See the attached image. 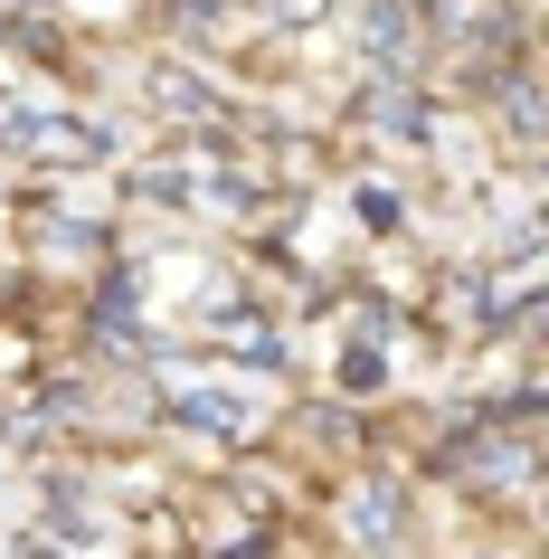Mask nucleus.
Segmentation results:
<instances>
[{
  "instance_id": "nucleus-1",
  "label": "nucleus",
  "mask_w": 549,
  "mask_h": 559,
  "mask_svg": "<svg viewBox=\"0 0 549 559\" xmlns=\"http://www.w3.org/2000/svg\"><path fill=\"white\" fill-rule=\"evenodd\" d=\"M407 38H417V10H407V0H370V20H360V48H370V67H389V86H398L407 58H417Z\"/></svg>"
},
{
  "instance_id": "nucleus-2",
  "label": "nucleus",
  "mask_w": 549,
  "mask_h": 559,
  "mask_svg": "<svg viewBox=\"0 0 549 559\" xmlns=\"http://www.w3.org/2000/svg\"><path fill=\"white\" fill-rule=\"evenodd\" d=\"M171 417L200 427V437H247V399H228V389H180Z\"/></svg>"
},
{
  "instance_id": "nucleus-3",
  "label": "nucleus",
  "mask_w": 549,
  "mask_h": 559,
  "mask_svg": "<svg viewBox=\"0 0 549 559\" xmlns=\"http://www.w3.org/2000/svg\"><path fill=\"white\" fill-rule=\"evenodd\" d=\"M370 123H379V133H398V143H417V133H427V105H417L407 86H379L370 95Z\"/></svg>"
},
{
  "instance_id": "nucleus-4",
  "label": "nucleus",
  "mask_w": 549,
  "mask_h": 559,
  "mask_svg": "<svg viewBox=\"0 0 549 559\" xmlns=\"http://www.w3.org/2000/svg\"><path fill=\"white\" fill-rule=\"evenodd\" d=\"M502 133H512V143H549V95L512 86V95H502Z\"/></svg>"
},
{
  "instance_id": "nucleus-5",
  "label": "nucleus",
  "mask_w": 549,
  "mask_h": 559,
  "mask_svg": "<svg viewBox=\"0 0 549 559\" xmlns=\"http://www.w3.org/2000/svg\"><path fill=\"white\" fill-rule=\"evenodd\" d=\"M398 522H407V512H398V493H389V484L350 502V531H360V540H398Z\"/></svg>"
},
{
  "instance_id": "nucleus-6",
  "label": "nucleus",
  "mask_w": 549,
  "mask_h": 559,
  "mask_svg": "<svg viewBox=\"0 0 549 559\" xmlns=\"http://www.w3.org/2000/svg\"><path fill=\"white\" fill-rule=\"evenodd\" d=\"M38 20H48V0H0V29H10V38H29V48L48 38Z\"/></svg>"
},
{
  "instance_id": "nucleus-7",
  "label": "nucleus",
  "mask_w": 549,
  "mask_h": 559,
  "mask_svg": "<svg viewBox=\"0 0 549 559\" xmlns=\"http://www.w3.org/2000/svg\"><path fill=\"white\" fill-rule=\"evenodd\" d=\"M360 218L370 228H398V190H360Z\"/></svg>"
},
{
  "instance_id": "nucleus-8",
  "label": "nucleus",
  "mask_w": 549,
  "mask_h": 559,
  "mask_svg": "<svg viewBox=\"0 0 549 559\" xmlns=\"http://www.w3.org/2000/svg\"><path fill=\"white\" fill-rule=\"evenodd\" d=\"M370 380H389V360H370V352H350V360H342V389H370Z\"/></svg>"
},
{
  "instance_id": "nucleus-9",
  "label": "nucleus",
  "mask_w": 549,
  "mask_h": 559,
  "mask_svg": "<svg viewBox=\"0 0 549 559\" xmlns=\"http://www.w3.org/2000/svg\"><path fill=\"white\" fill-rule=\"evenodd\" d=\"M275 10H285V20H313V10H322V0H275Z\"/></svg>"
},
{
  "instance_id": "nucleus-10",
  "label": "nucleus",
  "mask_w": 549,
  "mask_h": 559,
  "mask_svg": "<svg viewBox=\"0 0 549 559\" xmlns=\"http://www.w3.org/2000/svg\"><path fill=\"white\" fill-rule=\"evenodd\" d=\"M540 512H549V502H540Z\"/></svg>"
}]
</instances>
